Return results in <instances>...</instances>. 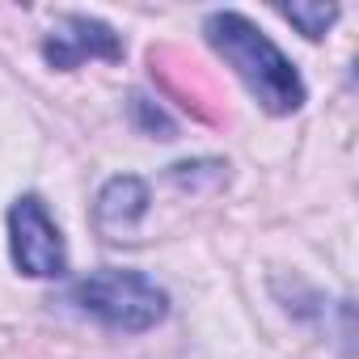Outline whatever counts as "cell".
<instances>
[{
    "label": "cell",
    "mask_w": 359,
    "mask_h": 359,
    "mask_svg": "<svg viewBox=\"0 0 359 359\" xmlns=\"http://www.w3.org/2000/svg\"><path fill=\"white\" fill-rule=\"evenodd\" d=\"M9 254H13V266L30 279H55L68 271V250H64L60 224L51 220V212L39 195L13 199V208H9Z\"/></svg>",
    "instance_id": "3957f363"
},
{
    "label": "cell",
    "mask_w": 359,
    "mask_h": 359,
    "mask_svg": "<svg viewBox=\"0 0 359 359\" xmlns=\"http://www.w3.org/2000/svg\"><path fill=\"white\" fill-rule=\"evenodd\" d=\"M144 212H148V187L140 177H114L97 199V229L110 241H123L127 233H135Z\"/></svg>",
    "instance_id": "5b68a950"
},
{
    "label": "cell",
    "mask_w": 359,
    "mask_h": 359,
    "mask_svg": "<svg viewBox=\"0 0 359 359\" xmlns=\"http://www.w3.org/2000/svg\"><path fill=\"white\" fill-rule=\"evenodd\" d=\"M203 34L208 43L216 47V55L245 81V89L258 97L262 110L271 114H292L304 106V81L296 72V64L241 13L224 9V13H212L203 22Z\"/></svg>",
    "instance_id": "6da1fadb"
},
{
    "label": "cell",
    "mask_w": 359,
    "mask_h": 359,
    "mask_svg": "<svg viewBox=\"0 0 359 359\" xmlns=\"http://www.w3.org/2000/svg\"><path fill=\"white\" fill-rule=\"evenodd\" d=\"M72 300L81 304L85 317L102 321L106 330H123V334H144L161 325L169 313L165 287H156L144 271H123V266H102L85 275L72 287Z\"/></svg>",
    "instance_id": "7a4b0ae2"
},
{
    "label": "cell",
    "mask_w": 359,
    "mask_h": 359,
    "mask_svg": "<svg viewBox=\"0 0 359 359\" xmlns=\"http://www.w3.org/2000/svg\"><path fill=\"white\" fill-rule=\"evenodd\" d=\"M283 18H287L292 26H300L309 39H321L325 26L338 18V9H325V5H313V9H309V5H292V9H283Z\"/></svg>",
    "instance_id": "8992f818"
},
{
    "label": "cell",
    "mask_w": 359,
    "mask_h": 359,
    "mask_svg": "<svg viewBox=\"0 0 359 359\" xmlns=\"http://www.w3.org/2000/svg\"><path fill=\"white\" fill-rule=\"evenodd\" d=\"M43 55L55 68H76L81 60H118L123 55V43H118V34L106 22L72 13V18L60 22V30H51Z\"/></svg>",
    "instance_id": "277c9868"
}]
</instances>
